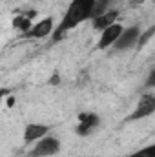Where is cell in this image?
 Returning a JSON list of instances; mask_svg holds the SVG:
<instances>
[{"label": "cell", "mask_w": 155, "mask_h": 157, "mask_svg": "<svg viewBox=\"0 0 155 157\" xmlns=\"http://www.w3.org/2000/svg\"><path fill=\"white\" fill-rule=\"evenodd\" d=\"M7 95H9V90L0 88V108H2V101H4V97H7Z\"/></svg>", "instance_id": "obj_15"}, {"label": "cell", "mask_w": 155, "mask_h": 157, "mask_svg": "<svg viewBox=\"0 0 155 157\" xmlns=\"http://www.w3.org/2000/svg\"><path fill=\"white\" fill-rule=\"evenodd\" d=\"M6 104H7V106L11 108V106L15 104V97H11V95H7V101H6Z\"/></svg>", "instance_id": "obj_16"}, {"label": "cell", "mask_w": 155, "mask_h": 157, "mask_svg": "<svg viewBox=\"0 0 155 157\" xmlns=\"http://www.w3.org/2000/svg\"><path fill=\"white\" fill-rule=\"evenodd\" d=\"M153 112H155V93L153 91H146V93L141 95L133 113L128 119L130 121H141V119H146L150 115H153Z\"/></svg>", "instance_id": "obj_3"}, {"label": "cell", "mask_w": 155, "mask_h": 157, "mask_svg": "<svg viewBox=\"0 0 155 157\" xmlns=\"http://www.w3.org/2000/svg\"><path fill=\"white\" fill-rule=\"evenodd\" d=\"M122 29H124V26L119 24V22L108 26L106 29H102V31H100V37H99V42H97V48H99V49H108V48H112L117 42L119 35L122 33Z\"/></svg>", "instance_id": "obj_5"}, {"label": "cell", "mask_w": 155, "mask_h": 157, "mask_svg": "<svg viewBox=\"0 0 155 157\" xmlns=\"http://www.w3.org/2000/svg\"><path fill=\"white\" fill-rule=\"evenodd\" d=\"M99 122H100V119L97 113H80L78 115V124H77V135H82V137H86V135H89L97 126H99Z\"/></svg>", "instance_id": "obj_7"}, {"label": "cell", "mask_w": 155, "mask_h": 157, "mask_svg": "<svg viewBox=\"0 0 155 157\" xmlns=\"http://www.w3.org/2000/svg\"><path fill=\"white\" fill-rule=\"evenodd\" d=\"M112 2H113V0H95L93 11H91V18H95V17H100L102 13L110 11V9H112Z\"/></svg>", "instance_id": "obj_11"}, {"label": "cell", "mask_w": 155, "mask_h": 157, "mask_svg": "<svg viewBox=\"0 0 155 157\" xmlns=\"http://www.w3.org/2000/svg\"><path fill=\"white\" fill-rule=\"evenodd\" d=\"M128 157H155V146L150 144V146H146V148H141V150L133 152L131 155H128Z\"/></svg>", "instance_id": "obj_12"}, {"label": "cell", "mask_w": 155, "mask_h": 157, "mask_svg": "<svg viewBox=\"0 0 155 157\" xmlns=\"http://www.w3.org/2000/svg\"><path fill=\"white\" fill-rule=\"evenodd\" d=\"M141 35V28L139 26H130V28H124L122 33L119 35L117 42L112 46L115 51H126V49H131L137 46V40Z\"/></svg>", "instance_id": "obj_4"}, {"label": "cell", "mask_w": 155, "mask_h": 157, "mask_svg": "<svg viewBox=\"0 0 155 157\" xmlns=\"http://www.w3.org/2000/svg\"><path fill=\"white\" fill-rule=\"evenodd\" d=\"M59 152H60V141L55 135H44L37 143H33L29 157H53Z\"/></svg>", "instance_id": "obj_2"}, {"label": "cell", "mask_w": 155, "mask_h": 157, "mask_svg": "<svg viewBox=\"0 0 155 157\" xmlns=\"http://www.w3.org/2000/svg\"><path fill=\"white\" fill-rule=\"evenodd\" d=\"M47 133H49V126L40 124V122H28L26 128H24V141L28 144H33Z\"/></svg>", "instance_id": "obj_8"}, {"label": "cell", "mask_w": 155, "mask_h": 157, "mask_svg": "<svg viewBox=\"0 0 155 157\" xmlns=\"http://www.w3.org/2000/svg\"><path fill=\"white\" fill-rule=\"evenodd\" d=\"M47 82H49V84H60V75H59V73H53Z\"/></svg>", "instance_id": "obj_14"}, {"label": "cell", "mask_w": 155, "mask_h": 157, "mask_svg": "<svg viewBox=\"0 0 155 157\" xmlns=\"http://www.w3.org/2000/svg\"><path fill=\"white\" fill-rule=\"evenodd\" d=\"M93 6H95V0H71V4L68 6V11L64 13L59 28L55 29V39H60L64 33L75 29L84 20H91Z\"/></svg>", "instance_id": "obj_1"}, {"label": "cell", "mask_w": 155, "mask_h": 157, "mask_svg": "<svg viewBox=\"0 0 155 157\" xmlns=\"http://www.w3.org/2000/svg\"><path fill=\"white\" fill-rule=\"evenodd\" d=\"M153 33H155V28H150V29H148V31H144V33L141 31V35H139V40H137V46H139V48H141V46H144L148 40L153 37Z\"/></svg>", "instance_id": "obj_13"}, {"label": "cell", "mask_w": 155, "mask_h": 157, "mask_svg": "<svg viewBox=\"0 0 155 157\" xmlns=\"http://www.w3.org/2000/svg\"><path fill=\"white\" fill-rule=\"evenodd\" d=\"M144 0H131V6H139V4H142Z\"/></svg>", "instance_id": "obj_17"}, {"label": "cell", "mask_w": 155, "mask_h": 157, "mask_svg": "<svg viewBox=\"0 0 155 157\" xmlns=\"http://www.w3.org/2000/svg\"><path fill=\"white\" fill-rule=\"evenodd\" d=\"M51 31H53V18L51 17H46V18L35 22L29 28V31L26 33V37L28 39H46V37L51 35Z\"/></svg>", "instance_id": "obj_6"}, {"label": "cell", "mask_w": 155, "mask_h": 157, "mask_svg": "<svg viewBox=\"0 0 155 157\" xmlns=\"http://www.w3.org/2000/svg\"><path fill=\"white\" fill-rule=\"evenodd\" d=\"M33 26V22H31V18L28 17V15H22V17H17L15 20H13V28L15 29H18V31H22L24 35L29 31V28Z\"/></svg>", "instance_id": "obj_10"}, {"label": "cell", "mask_w": 155, "mask_h": 157, "mask_svg": "<svg viewBox=\"0 0 155 157\" xmlns=\"http://www.w3.org/2000/svg\"><path fill=\"white\" fill-rule=\"evenodd\" d=\"M117 18H119V11H117V9H110V11L102 13L100 17H95V18H91L93 29H97V31H102V29H106L108 26L115 24Z\"/></svg>", "instance_id": "obj_9"}]
</instances>
